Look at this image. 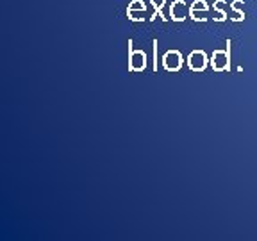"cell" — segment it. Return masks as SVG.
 Here are the masks:
<instances>
[{
  "instance_id": "2",
  "label": "cell",
  "mask_w": 257,
  "mask_h": 241,
  "mask_svg": "<svg viewBox=\"0 0 257 241\" xmlns=\"http://www.w3.org/2000/svg\"><path fill=\"white\" fill-rule=\"evenodd\" d=\"M146 58L145 50H134L132 40H128V70L130 71H145L146 70Z\"/></svg>"
},
{
  "instance_id": "1",
  "label": "cell",
  "mask_w": 257,
  "mask_h": 241,
  "mask_svg": "<svg viewBox=\"0 0 257 241\" xmlns=\"http://www.w3.org/2000/svg\"><path fill=\"white\" fill-rule=\"evenodd\" d=\"M227 47L225 50H214L211 59H209V64L214 71H227L231 70V45L232 41L227 40Z\"/></svg>"
},
{
  "instance_id": "12",
  "label": "cell",
  "mask_w": 257,
  "mask_h": 241,
  "mask_svg": "<svg viewBox=\"0 0 257 241\" xmlns=\"http://www.w3.org/2000/svg\"><path fill=\"white\" fill-rule=\"evenodd\" d=\"M154 71H157V40H154Z\"/></svg>"
},
{
  "instance_id": "3",
  "label": "cell",
  "mask_w": 257,
  "mask_h": 241,
  "mask_svg": "<svg viewBox=\"0 0 257 241\" xmlns=\"http://www.w3.org/2000/svg\"><path fill=\"white\" fill-rule=\"evenodd\" d=\"M209 59L211 58H207V54L204 50H193L186 59L188 68L191 71H204L209 66Z\"/></svg>"
},
{
  "instance_id": "9",
  "label": "cell",
  "mask_w": 257,
  "mask_h": 241,
  "mask_svg": "<svg viewBox=\"0 0 257 241\" xmlns=\"http://www.w3.org/2000/svg\"><path fill=\"white\" fill-rule=\"evenodd\" d=\"M127 11H146V4L143 0H132V2L128 4Z\"/></svg>"
},
{
  "instance_id": "5",
  "label": "cell",
  "mask_w": 257,
  "mask_h": 241,
  "mask_svg": "<svg viewBox=\"0 0 257 241\" xmlns=\"http://www.w3.org/2000/svg\"><path fill=\"white\" fill-rule=\"evenodd\" d=\"M190 16V7L186 5L184 0H175L170 5V18L172 22H184Z\"/></svg>"
},
{
  "instance_id": "7",
  "label": "cell",
  "mask_w": 257,
  "mask_h": 241,
  "mask_svg": "<svg viewBox=\"0 0 257 241\" xmlns=\"http://www.w3.org/2000/svg\"><path fill=\"white\" fill-rule=\"evenodd\" d=\"M190 18L195 22H205L209 20V9H190Z\"/></svg>"
},
{
  "instance_id": "4",
  "label": "cell",
  "mask_w": 257,
  "mask_h": 241,
  "mask_svg": "<svg viewBox=\"0 0 257 241\" xmlns=\"http://www.w3.org/2000/svg\"><path fill=\"white\" fill-rule=\"evenodd\" d=\"M161 61H163V68L166 71H179L184 64V58L179 50H168Z\"/></svg>"
},
{
  "instance_id": "11",
  "label": "cell",
  "mask_w": 257,
  "mask_h": 241,
  "mask_svg": "<svg viewBox=\"0 0 257 241\" xmlns=\"http://www.w3.org/2000/svg\"><path fill=\"white\" fill-rule=\"evenodd\" d=\"M190 9H209V5L205 0H195V2L190 5Z\"/></svg>"
},
{
  "instance_id": "8",
  "label": "cell",
  "mask_w": 257,
  "mask_h": 241,
  "mask_svg": "<svg viewBox=\"0 0 257 241\" xmlns=\"http://www.w3.org/2000/svg\"><path fill=\"white\" fill-rule=\"evenodd\" d=\"M223 4H225V0H216V2H214V5H213L214 13L218 14V16H214V20H216V22H225V20H227V13L222 9Z\"/></svg>"
},
{
  "instance_id": "10",
  "label": "cell",
  "mask_w": 257,
  "mask_h": 241,
  "mask_svg": "<svg viewBox=\"0 0 257 241\" xmlns=\"http://www.w3.org/2000/svg\"><path fill=\"white\" fill-rule=\"evenodd\" d=\"M127 16L132 22H143L145 20V11H127Z\"/></svg>"
},
{
  "instance_id": "6",
  "label": "cell",
  "mask_w": 257,
  "mask_h": 241,
  "mask_svg": "<svg viewBox=\"0 0 257 241\" xmlns=\"http://www.w3.org/2000/svg\"><path fill=\"white\" fill-rule=\"evenodd\" d=\"M241 4H245L243 0H234V2H231V9H232V13H234V16H231L232 22H243L245 20V13L240 9Z\"/></svg>"
}]
</instances>
